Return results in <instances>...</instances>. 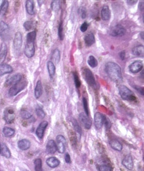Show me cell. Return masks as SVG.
Masks as SVG:
<instances>
[{"label": "cell", "instance_id": "obj_1", "mask_svg": "<svg viewBox=\"0 0 144 171\" xmlns=\"http://www.w3.org/2000/svg\"><path fill=\"white\" fill-rule=\"evenodd\" d=\"M105 71L112 81L116 83L122 81L121 70L117 64L113 62L107 63L105 67Z\"/></svg>", "mask_w": 144, "mask_h": 171}, {"label": "cell", "instance_id": "obj_2", "mask_svg": "<svg viewBox=\"0 0 144 171\" xmlns=\"http://www.w3.org/2000/svg\"><path fill=\"white\" fill-rule=\"evenodd\" d=\"M118 92L121 98L123 100L131 102L136 100V98L133 92L124 85H121L118 87Z\"/></svg>", "mask_w": 144, "mask_h": 171}, {"label": "cell", "instance_id": "obj_3", "mask_svg": "<svg viewBox=\"0 0 144 171\" xmlns=\"http://www.w3.org/2000/svg\"><path fill=\"white\" fill-rule=\"evenodd\" d=\"M82 73H83L84 78L87 83L94 89H96L97 84L94 77V75L91 71L88 68H85L83 70V72Z\"/></svg>", "mask_w": 144, "mask_h": 171}, {"label": "cell", "instance_id": "obj_4", "mask_svg": "<svg viewBox=\"0 0 144 171\" xmlns=\"http://www.w3.org/2000/svg\"><path fill=\"white\" fill-rule=\"evenodd\" d=\"M0 36L4 41H7L10 39V33L9 25L4 22H0Z\"/></svg>", "mask_w": 144, "mask_h": 171}, {"label": "cell", "instance_id": "obj_5", "mask_svg": "<svg viewBox=\"0 0 144 171\" xmlns=\"http://www.w3.org/2000/svg\"><path fill=\"white\" fill-rule=\"evenodd\" d=\"M27 83L26 82H21L18 83L16 84L13 86L9 91V94L10 96H14L17 95L19 92L23 90L26 86Z\"/></svg>", "mask_w": 144, "mask_h": 171}, {"label": "cell", "instance_id": "obj_6", "mask_svg": "<svg viewBox=\"0 0 144 171\" xmlns=\"http://www.w3.org/2000/svg\"><path fill=\"white\" fill-rule=\"evenodd\" d=\"M57 149L60 153H64L66 151V140L65 137L61 135H58L56 137Z\"/></svg>", "mask_w": 144, "mask_h": 171}, {"label": "cell", "instance_id": "obj_7", "mask_svg": "<svg viewBox=\"0 0 144 171\" xmlns=\"http://www.w3.org/2000/svg\"><path fill=\"white\" fill-rule=\"evenodd\" d=\"M4 117L7 124H11L14 121L16 115L14 110L12 107L7 108L4 113Z\"/></svg>", "mask_w": 144, "mask_h": 171}, {"label": "cell", "instance_id": "obj_8", "mask_svg": "<svg viewBox=\"0 0 144 171\" xmlns=\"http://www.w3.org/2000/svg\"><path fill=\"white\" fill-rule=\"evenodd\" d=\"M126 33V29L121 25H116L110 31V35L114 37H120L124 36Z\"/></svg>", "mask_w": 144, "mask_h": 171}, {"label": "cell", "instance_id": "obj_9", "mask_svg": "<svg viewBox=\"0 0 144 171\" xmlns=\"http://www.w3.org/2000/svg\"><path fill=\"white\" fill-rule=\"evenodd\" d=\"M35 41L26 40V44L25 48V54L28 58H32L34 55L35 49Z\"/></svg>", "mask_w": 144, "mask_h": 171}, {"label": "cell", "instance_id": "obj_10", "mask_svg": "<svg viewBox=\"0 0 144 171\" xmlns=\"http://www.w3.org/2000/svg\"><path fill=\"white\" fill-rule=\"evenodd\" d=\"M22 75L20 74H16L10 76V77H8L6 80L4 85L6 87H9V86H13L17 83H19L20 80H22Z\"/></svg>", "mask_w": 144, "mask_h": 171}, {"label": "cell", "instance_id": "obj_11", "mask_svg": "<svg viewBox=\"0 0 144 171\" xmlns=\"http://www.w3.org/2000/svg\"><path fill=\"white\" fill-rule=\"evenodd\" d=\"M105 116L100 112H96L94 116L95 126L97 129H100L104 125Z\"/></svg>", "mask_w": 144, "mask_h": 171}, {"label": "cell", "instance_id": "obj_12", "mask_svg": "<svg viewBox=\"0 0 144 171\" xmlns=\"http://www.w3.org/2000/svg\"><path fill=\"white\" fill-rule=\"evenodd\" d=\"M48 125V123L47 121H43L40 122V124L38 125L36 130V134L38 136V137L40 139H42L44 137L45 131Z\"/></svg>", "mask_w": 144, "mask_h": 171}, {"label": "cell", "instance_id": "obj_13", "mask_svg": "<svg viewBox=\"0 0 144 171\" xmlns=\"http://www.w3.org/2000/svg\"><path fill=\"white\" fill-rule=\"evenodd\" d=\"M79 118L86 129H90L92 125V121L88 115H87L85 113H80L79 115Z\"/></svg>", "mask_w": 144, "mask_h": 171}, {"label": "cell", "instance_id": "obj_14", "mask_svg": "<svg viewBox=\"0 0 144 171\" xmlns=\"http://www.w3.org/2000/svg\"><path fill=\"white\" fill-rule=\"evenodd\" d=\"M22 35L20 32H17L15 34L14 41H13V47L16 51H19L22 48Z\"/></svg>", "mask_w": 144, "mask_h": 171}, {"label": "cell", "instance_id": "obj_15", "mask_svg": "<svg viewBox=\"0 0 144 171\" xmlns=\"http://www.w3.org/2000/svg\"><path fill=\"white\" fill-rule=\"evenodd\" d=\"M143 63L140 61H136L132 63L129 67V71L132 73H138L143 69Z\"/></svg>", "mask_w": 144, "mask_h": 171}, {"label": "cell", "instance_id": "obj_16", "mask_svg": "<svg viewBox=\"0 0 144 171\" xmlns=\"http://www.w3.org/2000/svg\"><path fill=\"white\" fill-rule=\"evenodd\" d=\"M122 165L128 170H132L133 168V160L131 155H127L122 160Z\"/></svg>", "mask_w": 144, "mask_h": 171}, {"label": "cell", "instance_id": "obj_17", "mask_svg": "<svg viewBox=\"0 0 144 171\" xmlns=\"http://www.w3.org/2000/svg\"><path fill=\"white\" fill-rule=\"evenodd\" d=\"M57 151L56 143L53 140H50L46 146V152L48 154H54Z\"/></svg>", "mask_w": 144, "mask_h": 171}, {"label": "cell", "instance_id": "obj_18", "mask_svg": "<svg viewBox=\"0 0 144 171\" xmlns=\"http://www.w3.org/2000/svg\"><path fill=\"white\" fill-rule=\"evenodd\" d=\"M101 15L103 20L107 21L110 20L111 17V11L108 6H104L102 7L101 12Z\"/></svg>", "mask_w": 144, "mask_h": 171}, {"label": "cell", "instance_id": "obj_19", "mask_svg": "<svg viewBox=\"0 0 144 171\" xmlns=\"http://www.w3.org/2000/svg\"><path fill=\"white\" fill-rule=\"evenodd\" d=\"M7 54V46L5 43H3L0 49V64H3Z\"/></svg>", "mask_w": 144, "mask_h": 171}, {"label": "cell", "instance_id": "obj_20", "mask_svg": "<svg viewBox=\"0 0 144 171\" xmlns=\"http://www.w3.org/2000/svg\"><path fill=\"white\" fill-rule=\"evenodd\" d=\"M13 68L11 65L7 64H0V76H2L6 74H9L13 72Z\"/></svg>", "mask_w": 144, "mask_h": 171}, {"label": "cell", "instance_id": "obj_21", "mask_svg": "<svg viewBox=\"0 0 144 171\" xmlns=\"http://www.w3.org/2000/svg\"><path fill=\"white\" fill-rule=\"evenodd\" d=\"M18 147L22 150H26L31 147V142L27 139H22L18 141Z\"/></svg>", "mask_w": 144, "mask_h": 171}, {"label": "cell", "instance_id": "obj_22", "mask_svg": "<svg viewBox=\"0 0 144 171\" xmlns=\"http://www.w3.org/2000/svg\"><path fill=\"white\" fill-rule=\"evenodd\" d=\"M46 163L49 167L51 168H55L59 166L60 162L55 157H50L47 159Z\"/></svg>", "mask_w": 144, "mask_h": 171}, {"label": "cell", "instance_id": "obj_23", "mask_svg": "<svg viewBox=\"0 0 144 171\" xmlns=\"http://www.w3.org/2000/svg\"><path fill=\"white\" fill-rule=\"evenodd\" d=\"M132 53L137 56L143 57L144 56V48L142 45L135 46L132 50Z\"/></svg>", "mask_w": 144, "mask_h": 171}, {"label": "cell", "instance_id": "obj_24", "mask_svg": "<svg viewBox=\"0 0 144 171\" xmlns=\"http://www.w3.org/2000/svg\"><path fill=\"white\" fill-rule=\"evenodd\" d=\"M84 41H85V43L87 45V46H90L92 45L95 42V36H94V34L92 33H87L85 36Z\"/></svg>", "mask_w": 144, "mask_h": 171}, {"label": "cell", "instance_id": "obj_25", "mask_svg": "<svg viewBox=\"0 0 144 171\" xmlns=\"http://www.w3.org/2000/svg\"><path fill=\"white\" fill-rule=\"evenodd\" d=\"M43 94V86L40 80H38L36 83L35 89V96L36 99H39Z\"/></svg>", "mask_w": 144, "mask_h": 171}, {"label": "cell", "instance_id": "obj_26", "mask_svg": "<svg viewBox=\"0 0 144 171\" xmlns=\"http://www.w3.org/2000/svg\"><path fill=\"white\" fill-rule=\"evenodd\" d=\"M3 157H5L6 158H10L11 157V152L9 150L7 146L3 143L1 146V153H0Z\"/></svg>", "mask_w": 144, "mask_h": 171}, {"label": "cell", "instance_id": "obj_27", "mask_svg": "<svg viewBox=\"0 0 144 171\" xmlns=\"http://www.w3.org/2000/svg\"><path fill=\"white\" fill-rule=\"evenodd\" d=\"M26 9L27 13L29 15H33L35 14L34 11V2L32 0H28L26 2Z\"/></svg>", "mask_w": 144, "mask_h": 171}, {"label": "cell", "instance_id": "obj_28", "mask_svg": "<svg viewBox=\"0 0 144 171\" xmlns=\"http://www.w3.org/2000/svg\"><path fill=\"white\" fill-rule=\"evenodd\" d=\"M110 145L111 147L112 148H113L115 150L120 151L123 149V146L122 144L117 140H113L110 141Z\"/></svg>", "mask_w": 144, "mask_h": 171}, {"label": "cell", "instance_id": "obj_29", "mask_svg": "<svg viewBox=\"0 0 144 171\" xmlns=\"http://www.w3.org/2000/svg\"><path fill=\"white\" fill-rule=\"evenodd\" d=\"M60 52L58 49H55L52 54L51 59L53 61V63H55V64H58L60 60Z\"/></svg>", "mask_w": 144, "mask_h": 171}, {"label": "cell", "instance_id": "obj_30", "mask_svg": "<svg viewBox=\"0 0 144 171\" xmlns=\"http://www.w3.org/2000/svg\"><path fill=\"white\" fill-rule=\"evenodd\" d=\"M3 134L6 137H11L15 134V130L11 128L5 127L3 130Z\"/></svg>", "mask_w": 144, "mask_h": 171}, {"label": "cell", "instance_id": "obj_31", "mask_svg": "<svg viewBox=\"0 0 144 171\" xmlns=\"http://www.w3.org/2000/svg\"><path fill=\"white\" fill-rule=\"evenodd\" d=\"M36 25V22L35 21H32V20H29V21H26L23 24V27H25V29L28 30H33Z\"/></svg>", "mask_w": 144, "mask_h": 171}, {"label": "cell", "instance_id": "obj_32", "mask_svg": "<svg viewBox=\"0 0 144 171\" xmlns=\"http://www.w3.org/2000/svg\"><path fill=\"white\" fill-rule=\"evenodd\" d=\"M47 68L48 73L51 77H53L55 73V66L52 61H48L47 63Z\"/></svg>", "mask_w": 144, "mask_h": 171}, {"label": "cell", "instance_id": "obj_33", "mask_svg": "<svg viewBox=\"0 0 144 171\" xmlns=\"http://www.w3.org/2000/svg\"><path fill=\"white\" fill-rule=\"evenodd\" d=\"M20 115L24 120H30L32 118V113L27 110L22 109L20 112Z\"/></svg>", "mask_w": 144, "mask_h": 171}, {"label": "cell", "instance_id": "obj_34", "mask_svg": "<svg viewBox=\"0 0 144 171\" xmlns=\"http://www.w3.org/2000/svg\"><path fill=\"white\" fill-rule=\"evenodd\" d=\"M88 63L90 67L92 68H95L98 65V61L95 57L92 55L89 56L88 60Z\"/></svg>", "mask_w": 144, "mask_h": 171}, {"label": "cell", "instance_id": "obj_35", "mask_svg": "<svg viewBox=\"0 0 144 171\" xmlns=\"http://www.w3.org/2000/svg\"><path fill=\"white\" fill-rule=\"evenodd\" d=\"M35 171H43L42 160L40 159H36L34 161Z\"/></svg>", "mask_w": 144, "mask_h": 171}, {"label": "cell", "instance_id": "obj_36", "mask_svg": "<svg viewBox=\"0 0 144 171\" xmlns=\"http://www.w3.org/2000/svg\"><path fill=\"white\" fill-rule=\"evenodd\" d=\"M36 115H38V117H39L40 119H43L45 117V113L43 109L42 108H40V106H37L36 108Z\"/></svg>", "mask_w": 144, "mask_h": 171}, {"label": "cell", "instance_id": "obj_37", "mask_svg": "<svg viewBox=\"0 0 144 171\" xmlns=\"http://www.w3.org/2000/svg\"><path fill=\"white\" fill-rule=\"evenodd\" d=\"M8 7H9V2L7 1H4L3 6L1 7V9H0V17L3 16L6 14L8 9Z\"/></svg>", "mask_w": 144, "mask_h": 171}, {"label": "cell", "instance_id": "obj_38", "mask_svg": "<svg viewBox=\"0 0 144 171\" xmlns=\"http://www.w3.org/2000/svg\"><path fill=\"white\" fill-rule=\"evenodd\" d=\"M72 122H73V124L74 129H75L76 133H77V135L79 136V137L80 138L81 137V134H82V129H81V128H80V127L79 126V125L78 124V123H77V122L76 121L74 120Z\"/></svg>", "mask_w": 144, "mask_h": 171}, {"label": "cell", "instance_id": "obj_39", "mask_svg": "<svg viewBox=\"0 0 144 171\" xmlns=\"http://www.w3.org/2000/svg\"><path fill=\"white\" fill-rule=\"evenodd\" d=\"M36 33L35 31H32L29 32L26 36V40L28 41H35V39H36Z\"/></svg>", "mask_w": 144, "mask_h": 171}, {"label": "cell", "instance_id": "obj_40", "mask_svg": "<svg viewBox=\"0 0 144 171\" xmlns=\"http://www.w3.org/2000/svg\"><path fill=\"white\" fill-rule=\"evenodd\" d=\"M58 36L60 40H63V22H61L60 23L59 27H58Z\"/></svg>", "mask_w": 144, "mask_h": 171}, {"label": "cell", "instance_id": "obj_41", "mask_svg": "<svg viewBox=\"0 0 144 171\" xmlns=\"http://www.w3.org/2000/svg\"><path fill=\"white\" fill-rule=\"evenodd\" d=\"M51 6L53 11H58L60 8V2L59 1H53Z\"/></svg>", "mask_w": 144, "mask_h": 171}, {"label": "cell", "instance_id": "obj_42", "mask_svg": "<svg viewBox=\"0 0 144 171\" xmlns=\"http://www.w3.org/2000/svg\"><path fill=\"white\" fill-rule=\"evenodd\" d=\"M73 76H74V81L75 86L77 89H79L81 86V82L80 81L79 76L76 72L73 73Z\"/></svg>", "mask_w": 144, "mask_h": 171}, {"label": "cell", "instance_id": "obj_43", "mask_svg": "<svg viewBox=\"0 0 144 171\" xmlns=\"http://www.w3.org/2000/svg\"><path fill=\"white\" fill-rule=\"evenodd\" d=\"M79 14L81 16L82 19H85L87 17V10L86 8L84 7H81L79 9Z\"/></svg>", "mask_w": 144, "mask_h": 171}, {"label": "cell", "instance_id": "obj_44", "mask_svg": "<svg viewBox=\"0 0 144 171\" xmlns=\"http://www.w3.org/2000/svg\"><path fill=\"white\" fill-rule=\"evenodd\" d=\"M83 104H84V108L85 112V114L87 115H89V107H88V101L87 100L86 98H83Z\"/></svg>", "mask_w": 144, "mask_h": 171}, {"label": "cell", "instance_id": "obj_45", "mask_svg": "<svg viewBox=\"0 0 144 171\" xmlns=\"http://www.w3.org/2000/svg\"><path fill=\"white\" fill-rule=\"evenodd\" d=\"M99 171H112V169L108 165H101L99 167Z\"/></svg>", "mask_w": 144, "mask_h": 171}, {"label": "cell", "instance_id": "obj_46", "mask_svg": "<svg viewBox=\"0 0 144 171\" xmlns=\"http://www.w3.org/2000/svg\"><path fill=\"white\" fill-rule=\"evenodd\" d=\"M89 26V25L87 22H84L83 24H82L80 27V29L81 30L82 32H85L87 29H88V27Z\"/></svg>", "mask_w": 144, "mask_h": 171}, {"label": "cell", "instance_id": "obj_47", "mask_svg": "<svg viewBox=\"0 0 144 171\" xmlns=\"http://www.w3.org/2000/svg\"><path fill=\"white\" fill-rule=\"evenodd\" d=\"M104 124H105V125L106 126V127H107V128H110L111 127V122H110V120H109L107 118H106V117H105V118H104Z\"/></svg>", "mask_w": 144, "mask_h": 171}, {"label": "cell", "instance_id": "obj_48", "mask_svg": "<svg viewBox=\"0 0 144 171\" xmlns=\"http://www.w3.org/2000/svg\"><path fill=\"white\" fill-rule=\"evenodd\" d=\"M119 55H120V57L121 60H124L125 59V58H126V52H125V51H121Z\"/></svg>", "mask_w": 144, "mask_h": 171}, {"label": "cell", "instance_id": "obj_49", "mask_svg": "<svg viewBox=\"0 0 144 171\" xmlns=\"http://www.w3.org/2000/svg\"><path fill=\"white\" fill-rule=\"evenodd\" d=\"M65 161L67 163H71V158L69 153H66L65 156Z\"/></svg>", "mask_w": 144, "mask_h": 171}, {"label": "cell", "instance_id": "obj_50", "mask_svg": "<svg viewBox=\"0 0 144 171\" xmlns=\"http://www.w3.org/2000/svg\"><path fill=\"white\" fill-rule=\"evenodd\" d=\"M136 89H137V90L140 93V94L141 95H143V87H136Z\"/></svg>", "mask_w": 144, "mask_h": 171}, {"label": "cell", "instance_id": "obj_51", "mask_svg": "<svg viewBox=\"0 0 144 171\" xmlns=\"http://www.w3.org/2000/svg\"><path fill=\"white\" fill-rule=\"evenodd\" d=\"M143 4H144L143 1H140L139 4V8L140 11H143V6H144Z\"/></svg>", "mask_w": 144, "mask_h": 171}, {"label": "cell", "instance_id": "obj_52", "mask_svg": "<svg viewBox=\"0 0 144 171\" xmlns=\"http://www.w3.org/2000/svg\"><path fill=\"white\" fill-rule=\"evenodd\" d=\"M136 3H137V1H127V3L129 4V5H131V6L134 5V4H136Z\"/></svg>", "mask_w": 144, "mask_h": 171}, {"label": "cell", "instance_id": "obj_53", "mask_svg": "<svg viewBox=\"0 0 144 171\" xmlns=\"http://www.w3.org/2000/svg\"><path fill=\"white\" fill-rule=\"evenodd\" d=\"M4 1H0V8H1V6H3V3H4Z\"/></svg>", "mask_w": 144, "mask_h": 171}, {"label": "cell", "instance_id": "obj_54", "mask_svg": "<svg viewBox=\"0 0 144 171\" xmlns=\"http://www.w3.org/2000/svg\"><path fill=\"white\" fill-rule=\"evenodd\" d=\"M140 34V36H141V38H142V39H143V32H141Z\"/></svg>", "mask_w": 144, "mask_h": 171}, {"label": "cell", "instance_id": "obj_55", "mask_svg": "<svg viewBox=\"0 0 144 171\" xmlns=\"http://www.w3.org/2000/svg\"><path fill=\"white\" fill-rule=\"evenodd\" d=\"M38 3H39V6H41V3H44V1H38Z\"/></svg>", "mask_w": 144, "mask_h": 171}, {"label": "cell", "instance_id": "obj_56", "mask_svg": "<svg viewBox=\"0 0 144 171\" xmlns=\"http://www.w3.org/2000/svg\"><path fill=\"white\" fill-rule=\"evenodd\" d=\"M1 143H0V153H1Z\"/></svg>", "mask_w": 144, "mask_h": 171}, {"label": "cell", "instance_id": "obj_57", "mask_svg": "<svg viewBox=\"0 0 144 171\" xmlns=\"http://www.w3.org/2000/svg\"><path fill=\"white\" fill-rule=\"evenodd\" d=\"M23 171H29V170H23Z\"/></svg>", "mask_w": 144, "mask_h": 171}]
</instances>
